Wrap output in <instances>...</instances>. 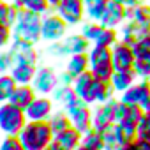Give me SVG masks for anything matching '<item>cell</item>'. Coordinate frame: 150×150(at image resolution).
<instances>
[{
  "label": "cell",
  "mask_w": 150,
  "mask_h": 150,
  "mask_svg": "<svg viewBox=\"0 0 150 150\" xmlns=\"http://www.w3.org/2000/svg\"><path fill=\"white\" fill-rule=\"evenodd\" d=\"M18 139L25 150H48V146L53 139V131H51L48 120L27 122L23 125V129L20 131Z\"/></svg>",
  "instance_id": "6da1fadb"
},
{
  "label": "cell",
  "mask_w": 150,
  "mask_h": 150,
  "mask_svg": "<svg viewBox=\"0 0 150 150\" xmlns=\"http://www.w3.org/2000/svg\"><path fill=\"white\" fill-rule=\"evenodd\" d=\"M41 25L42 16L20 9L16 23L13 25V39H23L32 44H37L41 41Z\"/></svg>",
  "instance_id": "7a4b0ae2"
},
{
  "label": "cell",
  "mask_w": 150,
  "mask_h": 150,
  "mask_svg": "<svg viewBox=\"0 0 150 150\" xmlns=\"http://www.w3.org/2000/svg\"><path fill=\"white\" fill-rule=\"evenodd\" d=\"M27 124L25 111L13 103H0V134L2 136H18L23 125Z\"/></svg>",
  "instance_id": "3957f363"
},
{
  "label": "cell",
  "mask_w": 150,
  "mask_h": 150,
  "mask_svg": "<svg viewBox=\"0 0 150 150\" xmlns=\"http://www.w3.org/2000/svg\"><path fill=\"white\" fill-rule=\"evenodd\" d=\"M118 101L136 104L143 111H150V80H138L132 87L120 94Z\"/></svg>",
  "instance_id": "277c9868"
},
{
  "label": "cell",
  "mask_w": 150,
  "mask_h": 150,
  "mask_svg": "<svg viewBox=\"0 0 150 150\" xmlns=\"http://www.w3.org/2000/svg\"><path fill=\"white\" fill-rule=\"evenodd\" d=\"M67 23L57 16V13H48L42 16V25H41V41L46 42H58L67 35Z\"/></svg>",
  "instance_id": "5b68a950"
},
{
  "label": "cell",
  "mask_w": 150,
  "mask_h": 150,
  "mask_svg": "<svg viewBox=\"0 0 150 150\" xmlns=\"http://www.w3.org/2000/svg\"><path fill=\"white\" fill-rule=\"evenodd\" d=\"M57 16H60L67 27L80 25L85 20V2L83 0H62V2L53 9Z\"/></svg>",
  "instance_id": "8992f818"
},
{
  "label": "cell",
  "mask_w": 150,
  "mask_h": 150,
  "mask_svg": "<svg viewBox=\"0 0 150 150\" xmlns=\"http://www.w3.org/2000/svg\"><path fill=\"white\" fill-rule=\"evenodd\" d=\"M57 85H58V72L53 67L48 65L37 67L35 76L32 80V87L37 92V96H51Z\"/></svg>",
  "instance_id": "52a82bcc"
},
{
  "label": "cell",
  "mask_w": 150,
  "mask_h": 150,
  "mask_svg": "<svg viewBox=\"0 0 150 150\" xmlns=\"http://www.w3.org/2000/svg\"><path fill=\"white\" fill-rule=\"evenodd\" d=\"M53 99L50 96H35V99L23 110L27 122H44L53 115Z\"/></svg>",
  "instance_id": "ba28073f"
},
{
  "label": "cell",
  "mask_w": 150,
  "mask_h": 150,
  "mask_svg": "<svg viewBox=\"0 0 150 150\" xmlns=\"http://www.w3.org/2000/svg\"><path fill=\"white\" fill-rule=\"evenodd\" d=\"M117 104H118V99H110L103 104H97V108L92 111V127L96 131H103L115 124Z\"/></svg>",
  "instance_id": "9c48e42d"
},
{
  "label": "cell",
  "mask_w": 150,
  "mask_h": 150,
  "mask_svg": "<svg viewBox=\"0 0 150 150\" xmlns=\"http://www.w3.org/2000/svg\"><path fill=\"white\" fill-rule=\"evenodd\" d=\"M134 60H136V55H134L132 46H129L122 41H118L111 46V65H113L115 71L132 69Z\"/></svg>",
  "instance_id": "30bf717a"
},
{
  "label": "cell",
  "mask_w": 150,
  "mask_h": 150,
  "mask_svg": "<svg viewBox=\"0 0 150 150\" xmlns=\"http://www.w3.org/2000/svg\"><path fill=\"white\" fill-rule=\"evenodd\" d=\"M80 143H81V132H78L74 127H69L67 131L53 134L48 150H76Z\"/></svg>",
  "instance_id": "8fae6325"
},
{
  "label": "cell",
  "mask_w": 150,
  "mask_h": 150,
  "mask_svg": "<svg viewBox=\"0 0 150 150\" xmlns=\"http://www.w3.org/2000/svg\"><path fill=\"white\" fill-rule=\"evenodd\" d=\"M9 50L14 55V62H27V64H34V65H37V62H39V53L35 50V44H32L28 41L13 39Z\"/></svg>",
  "instance_id": "7c38bea8"
},
{
  "label": "cell",
  "mask_w": 150,
  "mask_h": 150,
  "mask_svg": "<svg viewBox=\"0 0 150 150\" xmlns=\"http://www.w3.org/2000/svg\"><path fill=\"white\" fill-rule=\"evenodd\" d=\"M103 27L106 28H120L124 23H125V6L118 4V2H113V0H110L108 2V7L99 21Z\"/></svg>",
  "instance_id": "4fadbf2b"
},
{
  "label": "cell",
  "mask_w": 150,
  "mask_h": 150,
  "mask_svg": "<svg viewBox=\"0 0 150 150\" xmlns=\"http://www.w3.org/2000/svg\"><path fill=\"white\" fill-rule=\"evenodd\" d=\"M148 30H150L148 25L136 23V21H125L118 30V41H122L129 46H134Z\"/></svg>",
  "instance_id": "5bb4252c"
},
{
  "label": "cell",
  "mask_w": 150,
  "mask_h": 150,
  "mask_svg": "<svg viewBox=\"0 0 150 150\" xmlns=\"http://www.w3.org/2000/svg\"><path fill=\"white\" fill-rule=\"evenodd\" d=\"M110 99H115V90L111 87L110 81H99V80H94V85H92V90H90V96H88V104H103Z\"/></svg>",
  "instance_id": "9a60e30c"
},
{
  "label": "cell",
  "mask_w": 150,
  "mask_h": 150,
  "mask_svg": "<svg viewBox=\"0 0 150 150\" xmlns=\"http://www.w3.org/2000/svg\"><path fill=\"white\" fill-rule=\"evenodd\" d=\"M35 71H37V65H34V64L14 62V65L9 71V74L14 78V81L18 85H32V80L35 76Z\"/></svg>",
  "instance_id": "2e32d148"
},
{
  "label": "cell",
  "mask_w": 150,
  "mask_h": 150,
  "mask_svg": "<svg viewBox=\"0 0 150 150\" xmlns=\"http://www.w3.org/2000/svg\"><path fill=\"white\" fill-rule=\"evenodd\" d=\"M141 113H143V110H141L139 106H136V104H127V103L118 101V104H117V115H115V124H120V122L138 124Z\"/></svg>",
  "instance_id": "e0dca14e"
},
{
  "label": "cell",
  "mask_w": 150,
  "mask_h": 150,
  "mask_svg": "<svg viewBox=\"0 0 150 150\" xmlns=\"http://www.w3.org/2000/svg\"><path fill=\"white\" fill-rule=\"evenodd\" d=\"M136 81H138V78H136V74H134L132 69H127V71H115L113 76H111V80H110V83H111L115 94L125 92V90H127L129 87H132Z\"/></svg>",
  "instance_id": "ac0fdd59"
},
{
  "label": "cell",
  "mask_w": 150,
  "mask_h": 150,
  "mask_svg": "<svg viewBox=\"0 0 150 150\" xmlns=\"http://www.w3.org/2000/svg\"><path fill=\"white\" fill-rule=\"evenodd\" d=\"M90 69V62H88V55L87 53H76L67 57V64H65V72H69L72 78H78L80 74L87 72Z\"/></svg>",
  "instance_id": "d6986e66"
},
{
  "label": "cell",
  "mask_w": 150,
  "mask_h": 150,
  "mask_svg": "<svg viewBox=\"0 0 150 150\" xmlns=\"http://www.w3.org/2000/svg\"><path fill=\"white\" fill-rule=\"evenodd\" d=\"M64 48L67 51V57L76 55V53H87L90 50V41H87L81 34H71L62 39Z\"/></svg>",
  "instance_id": "ffe728a7"
},
{
  "label": "cell",
  "mask_w": 150,
  "mask_h": 150,
  "mask_svg": "<svg viewBox=\"0 0 150 150\" xmlns=\"http://www.w3.org/2000/svg\"><path fill=\"white\" fill-rule=\"evenodd\" d=\"M35 96H37V92L34 90L32 85H16V88H14V92H13L9 103H13L14 106L25 110V108L35 99Z\"/></svg>",
  "instance_id": "44dd1931"
},
{
  "label": "cell",
  "mask_w": 150,
  "mask_h": 150,
  "mask_svg": "<svg viewBox=\"0 0 150 150\" xmlns=\"http://www.w3.org/2000/svg\"><path fill=\"white\" fill-rule=\"evenodd\" d=\"M94 80H96V78L92 76V72L87 71V72L80 74L78 78H74V81H72V90H74V94H76L80 99H83L87 104H88V96H90ZM88 106H90V104H88Z\"/></svg>",
  "instance_id": "7402d4cb"
},
{
  "label": "cell",
  "mask_w": 150,
  "mask_h": 150,
  "mask_svg": "<svg viewBox=\"0 0 150 150\" xmlns=\"http://www.w3.org/2000/svg\"><path fill=\"white\" fill-rule=\"evenodd\" d=\"M69 118H71V125L81 134L87 132L88 129H92V110H90V106H83L81 110H76L74 113L69 115Z\"/></svg>",
  "instance_id": "603a6c76"
},
{
  "label": "cell",
  "mask_w": 150,
  "mask_h": 150,
  "mask_svg": "<svg viewBox=\"0 0 150 150\" xmlns=\"http://www.w3.org/2000/svg\"><path fill=\"white\" fill-rule=\"evenodd\" d=\"M99 132H101V136H103L104 150H120V148L125 145V141L122 139V136H120V132H118V129H117L115 124L110 125V127H106V129H103V131H99ZM127 145H129V143H127Z\"/></svg>",
  "instance_id": "cb8c5ba5"
},
{
  "label": "cell",
  "mask_w": 150,
  "mask_h": 150,
  "mask_svg": "<svg viewBox=\"0 0 150 150\" xmlns=\"http://www.w3.org/2000/svg\"><path fill=\"white\" fill-rule=\"evenodd\" d=\"M9 2L16 7V9H25L30 13H35L39 16H44L51 11L50 4L46 0H9Z\"/></svg>",
  "instance_id": "d4e9b609"
},
{
  "label": "cell",
  "mask_w": 150,
  "mask_h": 150,
  "mask_svg": "<svg viewBox=\"0 0 150 150\" xmlns=\"http://www.w3.org/2000/svg\"><path fill=\"white\" fill-rule=\"evenodd\" d=\"M148 18H150V4L143 2L132 7H125V21H136V23L148 25Z\"/></svg>",
  "instance_id": "484cf974"
},
{
  "label": "cell",
  "mask_w": 150,
  "mask_h": 150,
  "mask_svg": "<svg viewBox=\"0 0 150 150\" xmlns=\"http://www.w3.org/2000/svg\"><path fill=\"white\" fill-rule=\"evenodd\" d=\"M110 0H85V18L92 21H101Z\"/></svg>",
  "instance_id": "4316f807"
},
{
  "label": "cell",
  "mask_w": 150,
  "mask_h": 150,
  "mask_svg": "<svg viewBox=\"0 0 150 150\" xmlns=\"http://www.w3.org/2000/svg\"><path fill=\"white\" fill-rule=\"evenodd\" d=\"M18 13H20V9H16L9 0H0V25L13 28V25L16 23Z\"/></svg>",
  "instance_id": "83f0119b"
},
{
  "label": "cell",
  "mask_w": 150,
  "mask_h": 150,
  "mask_svg": "<svg viewBox=\"0 0 150 150\" xmlns=\"http://www.w3.org/2000/svg\"><path fill=\"white\" fill-rule=\"evenodd\" d=\"M80 145H83V146L88 148V150H104L103 136H101V132L96 131L94 127L81 134V143H80Z\"/></svg>",
  "instance_id": "f1b7e54d"
},
{
  "label": "cell",
  "mask_w": 150,
  "mask_h": 150,
  "mask_svg": "<svg viewBox=\"0 0 150 150\" xmlns=\"http://www.w3.org/2000/svg\"><path fill=\"white\" fill-rule=\"evenodd\" d=\"M48 124H50V127H51L53 134H58V132L67 131L69 127H72V125H71V118H69V115H67L64 110H62V111L53 113V115L50 117Z\"/></svg>",
  "instance_id": "f546056e"
},
{
  "label": "cell",
  "mask_w": 150,
  "mask_h": 150,
  "mask_svg": "<svg viewBox=\"0 0 150 150\" xmlns=\"http://www.w3.org/2000/svg\"><path fill=\"white\" fill-rule=\"evenodd\" d=\"M87 55H88L90 65L103 64V62H111V48H103V46H96L94 44V46H90Z\"/></svg>",
  "instance_id": "4dcf8cb0"
},
{
  "label": "cell",
  "mask_w": 150,
  "mask_h": 150,
  "mask_svg": "<svg viewBox=\"0 0 150 150\" xmlns=\"http://www.w3.org/2000/svg\"><path fill=\"white\" fill-rule=\"evenodd\" d=\"M16 85H18V83L14 81V78L11 76L9 72L0 74V103H7V101L11 99V96H13Z\"/></svg>",
  "instance_id": "1f68e13d"
},
{
  "label": "cell",
  "mask_w": 150,
  "mask_h": 150,
  "mask_svg": "<svg viewBox=\"0 0 150 150\" xmlns=\"http://www.w3.org/2000/svg\"><path fill=\"white\" fill-rule=\"evenodd\" d=\"M115 42H118V30L117 28H106V27H103V30L99 32L97 39L92 44L103 46V48H111Z\"/></svg>",
  "instance_id": "d6a6232c"
},
{
  "label": "cell",
  "mask_w": 150,
  "mask_h": 150,
  "mask_svg": "<svg viewBox=\"0 0 150 150\" xmlns=\"http://www.w3.org/2000/svg\"><path fill=\"white\" fill-rule=\"evenodd\" d=\"M74 97H76V94H74L72 87H67V85H57V88H55V90H53V94H51L53 103L60 104L62 108H64L69 101H72Z\"/></svg>",
  "instance_id": "836d02e7"
},
{
  "label": "cell",
  "mask_w": 150,
  "mask_h": 150,
  "mask_svg": "<svg viewBox=\"0 0 150 150\" xmlns=\"http://www.w3.org/2000/svg\"><path fill=\"white\" fill-rule=\"evenodd\" d=\"M88 71L92 72V76H94L96 80H99V81H110L111 76H113V72H115L111 62H103V64L90 65Z\"/></svg>",
  "instance_id": "e575fe53"
},
{
  "label": "cell",
  "mask_w": 150,
  "mask_h": 150,
  "mask_svg": "<svg viewBox=\"0 0 150 150\" xmlns=\"http://www.w3.org/2000/svg\"><path fill=\"white\" fill-rule=\"evenodd\" d=\"M136 138L150 141V111H143L136 124Z\"/></svg>",
  "instance_id": "d590c367"
},
{
  "label": "cell",
  "mask_w": 150,
  "mask_h": 150,
  "mask_svg": "<svg viewBox=\"0 0 150 150\" xmlns=\"http://www.w3.org/2000/svg\"><path fill=\"white\" fill-rule=\"evenodd\" d=\"M103 30V25L99 23V21H92V20H87L83 25H81V35L87 39V41H90V42H94L96 39H97V35H99V32Z\"/></svg>",
  "instance_id": "8d00e7d4"
},
{
  "label": "cell",
  "mask_w": 150,
  "mask_h": 150,
  "mask_svg": "<svg viewBox=\"0 0 150 150\" xmlns=\"http://www.w3.org/2000/svg\"><path fill=\"white\" fill-rule=\"evenodd\" d=\"M136 58H150V30L132 46Z\"/></svg>",
  "instance_id": "74e56055"
},
{
  "label": "cell",
  "mask_w": 150,
  "mask_h": 150,
  "mask_svg": "<svg viewBox=\"0 0 150 150\" xmlns=\"http://www.w3.org/2000/svg\"><path fill=\"white\" fill-rule=\"evenodd\" d=\"M132 71L138 80H150V58H136Z\"/></svg>",
  "instance_id": "f35d334b"
},
{
  "label": "cell",
  "mask_w": 150,
  "mask_h": 150,
  "mask_svg": "<svg viewBox=\"0 0 150 150\" xmlns=\"http://www.w3.org/2000/svg\"><path fill=\"white\" fill-rule=\"evenodd\" d=\"M14 65V55L9 48L0 50V74H6L13 69Z\"/></svg>",
  "instance_id": "ab89813d"
},
{
  "label": "cell",
  "mask_w": 150,
  "mask_h": 150,
  "mask_svg": "<svg viewBox=\"0 0 150 150\" xmlns=\"http://www.w3.org/2000/svg\"><path fill=\"white\" fill-rule=\"evenodd\" d=\"M0 150H25L18 136H2L0 138Z\"/></svg>",
  "instance_id": "60d3db41"
},
{
  "label": "cell",
  "mask_w": 150,
  "mask_h": 150,
  "mask_svg": "<svg viewBox=\"0 0 150 150\" xmlns=\"http://www.w3.org/2000/svg\"><path fill=\"white\" fill-rule=\"evenodd\" d=\"M13 42V28L0 25V50H6Z\"/></svg>",
  "instance_id": "b9f144b4"
},
{
  "label": "cell",
  "mask_w": 150,
  "mask_h": 150,
  "mask_svg": "<svg viewBox=\"0 0 150 150\" xmlns=\"http://www.w3.org/2000/svg\"><path fill=\"white\" fill-rule=\"evenodd\" d=\"M72 81H74V78L71 76L69 72H65V71L58 72V85H67V87H72Z\"/></svg>",
  "instance_id": "7bdbcfd3"
},
{
  "label": "cell",
  "mask_w": 150,
  "mask_h": 150,
  "mask_svg": "<svg viewBox=\"0 0 150 150\" xmlns=\"http://www.w3.org/2000/svg\"><path fill=\"white\" fill-rule=\"evenodd\" d=\"M132 146H134V150H150V141H146V139H134L132 141Z\"/></svg>",
  "instance_id": "ee69618b"
},
{
  "label": "cell",
  "mask_w": 150,
  "mask_h": 150,
  "mask_svg": "<svg viewBox=\"0 0 150 150\" xmlns=\"http://www.w3.org/2000/svg\"><path fill=\"white\" fill-rule=\"evenodd\" d=\"M113 2H118L125 7H132V6H138V4H143L145 0H113Z\"/></svg>",
  "instance_id": "f6af8a7d"
},
{
  "label": "cell",
  "mask_w": 150,
  "mask_h": 150,
  "mask_svg": "<svg viewBox=\"0 0 150 150\" xmlns=\"http://www.w3.org/2000/svg\"><path fill=\"white\" fill-rule=\"evenodd\" d=\"M46 2L50 4V7H51V9H55V7H57L60 2H62V0H46Z\"/></svg>",
  "instance_id": "bcb514c9"
},
{
  "label": "cell",
  "mask_w": 150,
  "mask_h": 150,
  "mask_svg": "<svg viewBox=\"0 0 150 150\" xmlns=\"http://www.w3.org/2000/svg\"><path fill=\"white\" fill-rule=\"evenodd\" d=\"M120 150H134V146H132V141H131L129 145H124V146H122Z\"/></svg>",
  "instance_id": "7dc6e473"
},
{
  "label": "cell",
  "mask_w": 150,
  "mask_h": 150,
  "mask_svg": "<svg viewBox=\"0 0 150 150\" xmlns=\"http://www.w3.org/2000/svg\"><path fill=\"white\" fill-rule=\"evenodd\" d=\"M76 150H88V148H85V146H83V145H80V146H78V148H76Z\"/></svg>",
  "instance_id": "c3c4849f"
},
{
  "label": "cell",
  "mask_w": 150,
  "mask_h": 150,
  "mask_svg": "<svg viewBox=\"0 0 150 150\" xmlns=\"http://www.w3.org/2000/svg\"><path fill=\"white\" fill-rule=\"evenodd\" d=\"M148 27H150V18H148Z\"/></svg>",
  "instance_id": "681fc988"
},
{
  "label": "cell",
  "mask_w": 150,
  "mask_h": 150,
  "mask_svg": "<svg viewBox=\"0 0 150 150\" xmlns=\"http://www.w3.org/2000/svg\"><path fill=\"white\" fill-rule=\"evenodd\" d=\"M83 2H85V0H83Z\"/></svg>",
  "instance_id": "f907efd6"
}]
</instances>
